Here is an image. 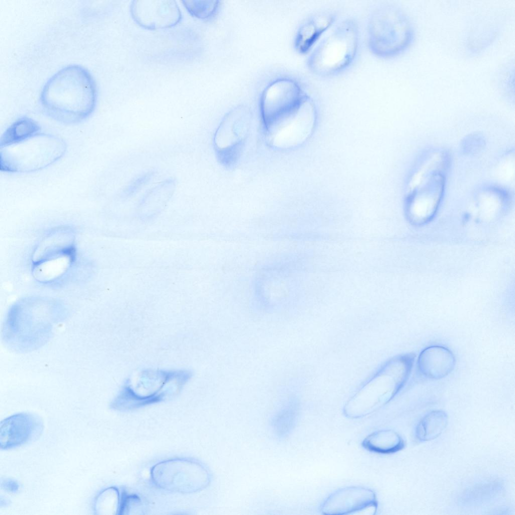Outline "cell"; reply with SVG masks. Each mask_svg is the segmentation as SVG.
I'll list each match as a JSON object with an SVG mask.
<instances>
[{"label":"cell","mask_w":515,"mask_h":515,"mask_svg":"<svg viewBox=\"0 0 515 515\" xmlns=\"http://www.w3.org/2000/svg\"><path fill=\"white\" fill-rule=\"evenodd\" d=\"M362 446L368 451L390 454L401 450L404 446L400 435L391 430H379L368 435L362 442Z\"/></svg>","instance_id":"5bb4252c"},{"label":"cell","mask_w":515,"mask_h":515,"mask_svg":"<svg viewBox=\"0 0 515 515\" xmlns=\"http://www.w3.org/2000/svg\"><path fill=\"white\" fill-rule=\"evenodd\" d=\"M446 424V416L441 411H433L420 422L417 428V436L422 440L431 439L441 433Z\"/></svg>","instance_id":"e0dca14e"},{"label":"cell","mask_w":515,"mask_h":515,"mask_svg":"<svg viewBox=\"0 0 515 515\" xmlns=\"http://www.w3.org/2000/svg\"><path fill=\"white\" fill-rule=\"evenodd\" d=\"M32 312L15 306L9 312L4 322L3 339L12 349L33 350L48 339L57 316L50 313Z\"/></svg>","instance_id":"5b68a950"},{"label":"cell","mask_w":515,"mask_h":515,"mask_svg":"<svg viewBox=\"0 0 515 515\" xmlns=\"http://www.w3.org/2000/svg\"><path fill=\"white\" fill-rule=\"evenodd\" d=\"M298 413L297 402L291 400L275 414L272 419L271 426L278 438L284 439L289 435L295 426Z\"/></svg>","instance_id":"2e32d148"},{"label":"cell","mask_w":515,"mask_h":515,"mask_svg":"<svg viewBox=\"0 0 515 515\" xmlns=\"http://www.w3.org/2000/svg\"><path fill=\"white\" fill-rule=\"evenodd\" d=\"M154 482L169 490L191 492L206 487L210 482L207 469L198 463L174 460L158 464L152 469Z\"/></svg>","instance_id":"52a82bcc"},{"label":"cell","mask_w":515,"mask_h":515,"mask_svg":"<svg viewBox=\"0 0 515 515\" xmlns=\"http://www.w3.org/2000/svg\"><path fill=\"white\" fill-rule=\"evenodd\" d=\"M134 20L149 29L172 27L181 19V13L174 1H136L131 6Z\"/></svg>","instance_id":"9c48e42d"},{"label":"cell","mask_w":515,"mask_h":515,"mask_svg":"<svg viewBox=\"0 0 515 515\" xmlns=\"http://www.w3.org/2000/svg\"><path fill=\"white\" fill-rule=\"evenodd\" d=\"M413 30L407 16L400 8L384 5L370 14L367 24L370 51L382 58H390L403 52L410 44Z\"/></svg>","instance_id":"3957f363"},{"label":"cell","mask_w":515,"mask_h":515,"mask_svg":"<svg viewBox=\"0 0 515 515\" xmlns=\"http://www.w3.org/2000/svg\"><path fill=\"white\" fill-rule=\"evenodd\" d=\"M2 486L4 488L11 492L17 491L19 488L18 483L11 479L5 480L2 483Z\"/></svg>","instance_id":"d6986e66"},{"label":"cell","mask_w":515,"mask_h":515,"mask_svg":"<svg viewBox=\"0 0 515 515\" xmlns=\"http://www.w3.org/2000/svg\"><path fill=\"white\" fill-rule=\"evenodd\" d=\"M377 500L371 489L351 486L334 491L322 503L321 511L324 514H365L364 511L376 512Z\"/></svg>","instance_id":"ba28073f"},{"label":"cell","mask_w":515,"mask_h":515,"mask_svg":"<svg viewBox=\"0 0 515 515\" xmlns=\"http://www.w3.org/2000/svg\"><path fill=\"white\" fill-rule=\"evenodd\" d=\"M309 98L292 79H280L269 84L261 98L262 117L269 135L296 115Z\"/></svg>","instance_id":"8992f818"},{"label":"cell","mask_w":515,"mask_h":515,"mask_svg":"<svg viewBox=\"0 0 515 515\" xmlns=\"http://www.w3.org/2000/svg\"><path fill=\"white\" fill-rule=\"evenodd\" d=\"M66 149L61 137L40 132L22 141L0 147L1 170L12 173L38 171L60 159Z\"/></svg>","instance_id":"277c9868"},{"label":"cell","mask_w":515,"mask_h":515,"mask_svg":"<svg viewBox=\"0 0 515 515\" xmlns=\"http://www.w3.org/2000/svg\"><path fill=\"white\" fill-rule=\"evenodd\" d=\"M182 2L191 15L201 19L214 16L219 7L218 1L186 0Z\"/></svg>","instance_id":"ac0fdd59"},{"label":"cell","mask_w":515,"mask_h":515,"mask_svg":"<svg viewBox=\"0 0 515 515\" xmlns=\"http://www.w3.org/2000/svg\"><path fill=\"white\" fill-rule=\"evenodd\" d=\"M38 123L28 117H22L13 122L4 132L0 141V147L22 141L40 132Z\"/></svg>","instance_id":"9a60e30c"},{"label":"cell","mask_w":515,"mask_h":515,"mask_svg":"<svg viewBox=\"0 0 515 515\" xmlns=\"http://www.w3.org/2000/svg\"><path fill=\"white\" fill-rule=\"evenodd\" d=\"M245 112L241 110L230 113L217 129L214 137L215 147L218 156L223 163H230L237 158L243 143V133L246 130Z\"/></svg>","instance_id":"8fae6325"},{"label":"cell","mask_w":515,"mask_h":515,"mask_svg":"<svg viewBox=\"0 0 515 515\" xmlns=\"http://www.w3.org/2000/svg\"><path fill=\"white\" fill-rule=\"evenodd\" d=\"M455 358L448 349L432 346L423 349L417 362L418 372L424 378L438 380L448 376L454 369Z\"/></svg>","instance_id":"7c38bea8"},{"label":"cell","mask_w":515,"mask_h":515,"mask_svg":"<svg viewBox=\"0 0 515 515\" xmlns=\"http://www.w3.org/2000/svg\"><path fill=\"white\" fill-rule=\"evenodd\" d=\"M43 430V422L35 414L22 412L11 415L1 422V448L13 449L33 441Z\"/></svg>","instance_id":"30bf717a"},{"label":"cell","mask_w":515,"mask_h":515,"mask_svg":"<svg viewBox=\"0 0 515 515\" xmlns=\"http://www.w3.org/2000/svg\"><path fill=\"white\" fill-rule=\"evenodd\" d=\"M40 100L44 111L53 119L65 124L78 123L95 109L96 84L86 68L69 65L49 78L42 88Z\"/></svg>","instance_id":"6da1fadb"},{"label":"cell","mask_w":515,"mask_h":515,"mask_svg":"<svg viewBox=\"0 0 515 515\" xmlns=\"http://www.w3.org/2000/svg\"><path fill=\"white\" fill-rule=\"evenodd\" d=\"M337 15L330 10H322L309 17L299 27L295 39L297 49L308 52L321 36L335 22Z\"/></svg>","instance_id":"4fadbf2b"},{"label":"cell","mask_w":515,"mask_h":515,"mask_svg":"<svg viewBox=\"0 0 515 515\" xmlns=\"http://www.w3.org/2000/svg\"><path fill=\"white\" fill-rule=\"evenodd\" d=\"M360 42L357 21L352 18L343 19L313 49L308 59L309 69L323 77L341 73L356 59Z\"/></svg>","instance_id":"7a4b0ae2"}]
</instances>
